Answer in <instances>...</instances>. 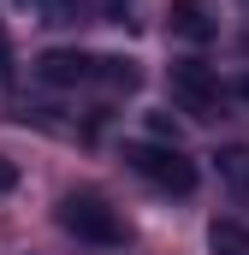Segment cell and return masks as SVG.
Masks as SVG:
<instances>
[{"instance_id": "cell-1", "label": "cell", "mask_w": 249, "mask_h": 255, "mask_svg": "<svg viewBox=\"0 0 249 255\" xmlns=\"http://www.w3.org/2000/svg\"><path fill=\"white\" fill-rule=\"evenodd\" d=\"M124 160H130V172H142L154 190H166V196H190L196 184H202L196 160H190L178 142H130Z\"/></svg>"}, {"instance_id": "cell-2", "label": "cell", "mask_w": 249, "mask_h": 255, "mask_svg": "<svg viewBox=\"0 0 249 255\" xmlns=\"http://www.w3.org/2000/svg\"><path fill=\"white\" fill-rule=\"evenodd\" d=\"M60 226L71 238H83V244H101V250H119L124 244V220L101 202V196H89V190H77V196L60 202Z\"/></svg>"}, {"instance_id": "cell-3", "label": "cell", "mask_w": 249, "mask_h": 255, "mask_svg": "<svg viewBox=\"0 0 249 255\" xmlns=\"http://www.w3.org/2000/svg\"><path fill=\"white\" fill-rule=\"evenodd\" d=\"M172 101L184 107L190 119H214L226 89H220V71L208 60H172Z\"/></svg>"}, {"instance_id": "cell-4", "label": "cell", "mask_w": 249, "mask_h": 255, "mask_svg": "<svg viewBox=\"0 0 249 255\" xmlns=\"http://www.w3.org/2000/svg\"><path fill=\"white\" fill-rule=\"evenodd\" d=\"M36 77L54 83V89H77V83H95V54L83 48H48L36 60Z\"/></svg>"}, {"instance_id": "cell-5", "label": "cell", "mask_w": 249, "mask_h": 255, "mask_svg": "<svg viewBox=\"0 0 249 255\" xmlns=\"http://www.w3.org/2000/svg\"><path fill=\"white\" fill-rule=\"evenodd\" d=\"M166 24H172V36H184V42H214V36H220V18H214L208 0H172V6H166Z\"/></svg>"}, {"instance_id": "cell-6", "label": "cell", "mask_w": 249, "mask_h": 255, "mask_svg": "<svg viewBox=\"0 0 249 255\" xmlns=\"http://www.w3.org/2000/svg\"><path fill=\"white\" fill-rule=\"evenodd\" d=\"M95 83H107L113 95H130L142 83V71H136V60H124V54H107V60H95Z\"/></svg>"}, {"instance_id": "cell-7", "label": "cell", "mask_w": 249, "mask_h": 255, "mask_svg": "<svg viewBox=\"0 0 249 255\" xmlns=\"http://www.w3.org/2000/svg\"><path fill=\"white\" fill-rule=\"evenodd\" d=\"M214 166H220V178H226V190L249 202V148H220L214 154Z\"/></svg>"}, {"instance_id": "cell-8", "label": "cell", "mask_w": 249, "mask_h": 255, "mask_svg": "<svg viewBox=\"0 0 249 255\" xmlns=\"http://www.w3.org/2000/svg\"><path fill=\"white\" fill-rule=\"evenodd\" d=\"M208 250L214 255H249V226L244 220H214L208 226Z\"/></svg>"}, {"instance_id": "cell-9", "label": "cell", "mask_w": 249, "mask_h": 255, "mask_svg": "<svg viewBox=\"0 0 249 255\" xmlns=\"http://www.w3.org/2000/svg\"><path fill=\"white\" fill-rule=\"evenodd\" d=\"M148 130H154L160 142H178V119H172V113H148Z\"/></svg>"}, {"instance_id": "cell-10", "label": "cell", "mask_w": 249, "mask_h": 255, "mask_svg": "<svg viewBox=\"0 0 249 255\" xmlns=\"http://www.w3.org/2000/svg\"><path fill=\"white\" fill-rule=\"evenodd\" d=\"M6 190H18V166H12V160H0V196Z\"/></svg>"}, {"instance_id": "cell-11", "label": "cell", "mask_w": 249, "mask_h": 255, "mask_svg": "<svg viewBox=\"0 0 249 255\" xmlns=\"http://www.w3.org/2000/svg\"><path fill=\"white\" fill-rule=\"evenodd\" d=\"M238 95H244V101H249V77H244V83H238Z\"/></svg>"}]
</instances>
